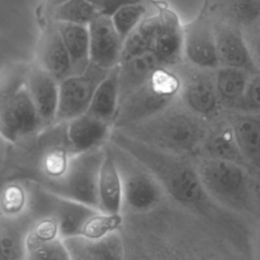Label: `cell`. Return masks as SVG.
<instances>
[{
    "instance_id": "obj_31",
    "label": "cell",
    "mask_w": 260,
    "mask_h": 260,
    "mask_svg": "<svg viewBox=\"0 0 260 260\" xmlns=\"http://www.w3.org/2000/svg\"><path fill=\"white\" fill-rule=\"evenodd\" d=\"M49 13L54 22L88 25L101 12L87 0H67Z\"/></svg>"
},
{
    "instance_id": "obj_32",
    "label": "cell",
    "mask_w": 260,
    "mask_h": 260,
    "mask_svg": "<svg viewBox=\"0 0 260 260\" xmlns=\"http://www.w3.org/2000/svg\"><path fill=\"white\" fill-rule=\"evenodd\" d=\"M123 225V214H110L99 210L91 215L81 229L78 237L89 240H100L119 232Z\"/></svg>"
},
{
    "instance_id": "obj_28",
    "label": "cell",
    "mask_w": 260,
    "mask_h": 260,
    "mask_svg": "<svg viewBox=\"0 0 260 260\" xmlns=\"http://www.w3.org/2000/svg\"><path fill=\"white\" fill-rule=\"evenodd\" d=\"M157 22L158 11L147 16L134 30L131 31V34L124 40L121 63L146 52H151Z\"/></svg>"
},
{
    "instance_id": "obj_18",
    "label": "cell",
    "mask_w": 260,
    "mask_h": 260,
    "mask_svg": "<svg viewBox=\"0 0 260 260\" xmlns=\"http://www.w3.org/2000/svg\"><path fill=\"white\" fill-rule=\"evenodd\" d=\"M63 242L71 260H124V243L120 231L100 240L72 237Z\"/></svg>"
},
{
    "instance_id": "obj_16",
    "label": "cell",
    "mask_w": 260,
    "mask_h": 260,
    "mask_svg": "<svg viewBox=\"0 0 260 260\" xmlns=\"http://www.w3.org/2000/svg\"><path fill=\"white\" fill-rule=\"evenodd\" d=\"M114 125L84 113L67 122V137L73 154L89 151L109 142Z\"/></svg>"
},
{
    "instance_id": "obj_36",
    "label": "cell",
    "mask_w": 260,
    "mask_h": 260,
    "mask_svg": "<svg viewBox=\"0 0 260 260\" xmlns=\"http://www.w3.org/2000/svg\"><path fill=\"white\" fill-rule=\"evenodd\" d=\"M148 1V0H99L98 8L101 13L106 15H112L117 9L127 4Z\"/></svg>"
},
{
    "instance_id": "obj_2",
    "label": "cell",
    "mask_w": 260,
    "mask_h": 260,
    "mask_svg": "<svg viewBox=\"0 0 260 260\" xmlns=\"http://www.w3.org/2000/svg\"><path fill=\"white\" fill-rule=\"evenodd\" d=\"M109 142L120 147L141 162L159 182L167 196L200 213L218 216L216 205L206 194L193 157L168 152L113 129Z\"/></svg>"
},
{
    "instance_id": "obj_34",
    "label": "cell",
    "mask_w": 260,
    "mask_h": 260,
    "mask_svg": "<svg viewBox=\"0 0 260 260\" xmlns=\"http://www.w3.org/2000/svg\"><path fill=\"white\" fill-rule=\"evenodd\" d=\"M241 108L249 110H260V73L250 76Z\"/></svg>"
},
{
    "instance_id": "obj_35",
    "label": "cell",
    "mask_w": 260,
    "mask_h": 260,
    "mask_svg": "<svg viewBox=\"0 0 260 260\" xmlns=\"http://www.w3.org/2000/svg\"><path fill=\"white\" fill-rule=\"evenodd\" d=\"M248 44L252 59L258 71L260 70V20L242 29Z\"/></svg>"
},
{
    "instance_id": "obj_1",
    "label": "cell",
    "mask_w": 260,
    "mask_h": 260,
    "mask_svg": "<svg viewBox=\"0 0 260 260\" xmlns=\"http://www.w3.org/2000/svg\"><path fill=\"white\" fill-rule=\"evenodd\" d=\"M122 214V237L151 260H220L217 216L200 213L169 197L148 212Z\"/></svg>"
},
{
    "instance_id": "obj_20",
    "label": "cell",
    "mask_w": 260,
    "mask_h": 260,
    "mask_svg": "<svg viewBox=\"0 0 260 260\" xmlns=\"http://www.w3.org/2000/svg\"><path fill=\"white\" fill-rule=\"evenodd\" d=\"M100 210L105 213L118 214L123 210V189L118 166L109 143L105 146L99 180Z\"/></svg>"
},
{
    "instance_id": "obj_6",
    "label": "cell",
    "mask_w": 260,
    "mask_h": 260,
    "mask_svg": "<svg viewBox=\"0 0 260 260\" xmlns=\"http://www.w3.org/2000/svg\"><path fill=\"white\" fill-rule=\"evenodd\" d=\"M105 146L72 155L62 178L39 185L54 195L100 210L99 180Z\"/></svg>"
},
{
    "instance_id": "obj_26",
    "label": "cell",
    "mask_w": 260,
    "mask_h": 260,
    "mask_svg": "<svg viewBox=\"0 0 260 260\" xmlns=\"http://www.w3.org/2000/svg\"><path fill=\"white\" fill-rule=\"evenodd\" d=\"M119 66L109 71L99 84L86 113L114 125L119 109Z\"/></svg>"
},
{
    "instance_id": "obj_25",
    "label": "cell",
    "mask_w": 260,
    "mask_h": 260,
    "mask_svg": "<svg viewBox=\"0 0 260 260\" xmlns=\"http://www.w3.org/2000/svg\"><path fill=\"white\" fill-rule=\"evenodd\" d=\"M250 73L232 67L220 66L214 70V82L220 106L241 108Z\"/></svg>"
},
{
    "instance_id": "obj_13",
    "label": "cell",
    "mask_w": 260,
    "mask_h": 260,
    "mask_svg": "<svg viewBox=\"0 0 260 260\" xmlns=\"http://www.w3.org/2000/svg\"><path fill=\"white\" fill-rule=\"evenodd\" d=\"M184 25L171 9L160 7L158 22L151 47L162 67L176 68L184 60Z\"/></svg>"
},
{
    "instance_id": "obj_27",
    "label": "cell",
    "mask_w": 260,
    "mask_h": 260,
    "mask_svg": "<svg viewBox=\"0 0 260 260\" xmlns=\"http://www.w3.org/2000/svg\"><path fill=\"white\" fill-rule=\"evenodd\" d=\"M231 127L246 162L260 158V119L252 116H236Z\"/></svg>"
},
{
    "instance_id": "obj_37",
    "label": "cell",
    "mask_w": 260,
    "mask_h": 260,
    "mask_svg": "<svg viewBox=\"0 0 260 260\" xmlns=\"http://www.w3.org/2000/svg\"><path fill=\"white\" fill-rule=\"evenodd\" d=\"M123 238V237H122ZM124 260H151L139 247L123 238Z\"/></svg>"
},
{
    "instance_id": "obj_9",
    "label": "cell",
    "mask_w": 260,
    "mask_h": 260,
    "mask_svg": "<svg viewBox=\"0 0 260 260\" xmlns=\"http://www.w3.org/2000/svg\"><path fill=\"white\" fill-rule=\"evenodd\" d=\"M181 88L180 102L193 114L209 121L220 107L214 82V71L183 62L176 68Z\"/></svg>"
},
{
    "instance_id": "obj_3",
    "label": "cell",
    "mask_w": 260,
    "mask_h": 260,
    "mask_svg": "<svg viewBox=\"0 0 260 260\" xmlns=\"http://www.w3.org/2000/svg\"><path fill=\"white\" fill-rule=\"evenodd\" d=\"M207 122L178 100L151 118L117 130L149 146L194 157L199 153L208 132Z\"/></svg>"
},
{
    "instance_id": "obj_15",
    "label": "cell",
    "mask_w": 260,
    "mask_h": 260,
    "mask_svg": "<svg viewBox=\"0 0 260 260\" xmlns=\"http://www.w3.org/2000/svg\"><path fill=\"white\" fill-rule=\"evenodd\" d=\"M213 26L220 66L242 69L250 74L257 73L242 29L216 19H213Z\"/></svg>"
},
{
    "instance_id": "obj_29",
    "label": "cell",
    "mask_w": 260,
    "mask_h": 260,
    "mask_svg": "<svg viewBox=\"0 0 260 260\" xmlns=\"http://www.w3.org/2000/svg\"><path fill=\"white\" fill-rule=\"evenodd\" d=\"M31 189L20 181H9L1 190V216L19 217L29 213Z\"/></svg>"
},
{
    "instance_id": "obj_23",
    "label": "cell",
    "mask_w": 260,
    "mask_h": 260,
    "mask_svg": "<svg viewBox=\"0 0 260 260\" xmlns=\"http://www.w3.org/2000/svg\"><path fill=\"white\" fill-rule=\"evenodd\" d=\"M69 54L73 75L83 73L90 65L88 25L55 22Z\"/></svg>"
},
{
    "instance_id": "obj_8",
    "label": "cell",
    "mask_w": 260,
    "mask_h": 260,
    "mask_svg": "<svg viewBox=\"0 0 260 260\" xmlns=\"http://www.w3.org/2000/svg\"><path fill=\"white\" fill-rule=\"evenodd\" d=\"M26 73L19 75L2 88L0 132L10 143H17L44 129L42 119L26 87Z\"/></svg>"
},
{
    "instance_id": "obj_14",
    "label": "cell",
    "mask_w": 260,
    "mask_h": 260,
    "mask_svg": "<svg viewBox=\"0 0 260 260\" xmlns=\"http://www.w3.org/2000/svg\"><path fill=\"white\" fill-rule=\"evenodd\" d=\"M26 87L45 128L56 124L60 82L38 63L28 67Z\"/></svg>"
},
{
    "instance_id": "obj_10",
    "label": "cell",
    "mask_w": 260,
    "mask_h": 260,
    "mask_svg": "<svg viewBox=\"0 0 260 260\" xmlns=\"http://www.w3.org/2000/svg\"><path fill=\"white\" fill-rule=\"evenodd\" d=\"M109 71L90 63L83 73L71 75L60 81L56 123H67L86 113L99 84Z\"/></svg>"
},
{
    "instance_id": "obj_11",
    "label": "cell",
    "mask_w": 260,
    "mask_h": 260,
    "mask_svg": "<svg viewBox=\"0 0 260 260\" xmlns=\"http://www.w3.org/2000/svg\"><path fill=\"white\" fill-rule=\"evenodd\" d=\"M183 28L185 62L212 71L220 67L213 19L206 8Z\"/></svg>"
},
{
    "instance_id": "obj_38",
    "label": "cell",
    "mask_w": 260,
    "mask_h": 260,
    "mask_svg": "<svg viewBox=\"0 0 260 260\" xmlns=\"http://www.w3.org/2000/svg\"><path fill=\"white\" fill-rule=\"evenodd\" d=\"M65 1H67V0H48V7H49V12L52 10V9H54L55 7H57L58 5H60V4H62L63 2H65Z\"/></svg>"
},
{
    "instance_id": "obj_7",
    "label": "cell",
    "mask_w": 260,
    "mask_h": 260,
    "mask_svg": "<svg viewBox=\"0 0 260 260\" xmlns=\"http://www.w3.org/2000/svg\"><path fill=\"white\" fill-rule=\"evenodd\" d=\"M118 166L123 189L122 213H144L168 198L156 178L136 158L108 142Z\"/></svg>"
},
{
    "instance_id": "obj_12",
    "label": "cell",
    "mask_w": 260,
    "mask_h": 260,
    "mask_svg": "<svg viewBox=\"0 0 260 260\" xmlns=\"http://www.w3.org/2000/svg\"><path fill=\"white\" fill-rule=\"evenodd\" d=\"M90 63L112 70L121 63L124 40L117 31L110 15L100 13L88 24Z\"/></svg>"
},
{
    "instance_id": "obj_21",
    "label": "cell",
    "mask_w": 260,
    "mask_h": 260,
    "mask_svg": "<svg viewBox=\"0 0 260 260\" xmlns=\"http://www.w3.org/2000/svg\"><path fill=\"white\" fill-rule=\"evenodd\" d=\"M32 224L30 213L19 217L1 216L0 245L2 260H25Z\"/></svg>"
},
{
    "instance_id": "obj_5",
    "label": "cell",
    "mask_w": 260,
    "mask_h": 260,
    "mask_svg": "<svg viewBox=\"0 0 260 260\" xmlns=\"http://www.w3.org/2000/svg\"><path fill=\"white\" fill-rule=\"evenodd\" d=\"M180 88V78L174 68H158L119 106L114 128L121 129L160 113L179 100Z\"/></svg>"
},
{
    "instance_id": "obj_33",
    "label": "cell",
    "mask_w": 260,
    "mask_h": 260,
    "mask_svg": "<svg viewBox=\"0 0 260 260\" xmlns=\"http://www.w3.org/2000/svg\"><path fill=\"white\" fill-rule=\"evenodd\" d=\"M25 260H71V258L62 239L42 242L28 238Z\"/></svg>"
},
{
    "instance_id": "obj_24",
    "label": "cell",
    "mask_w": 260,
    "mask_h": 260,
    "mask_svg": "<svg viewBox=\"0 0 260 260\" xmlns=\"http://www.w3.org/2000/svg\"><path fill=\"white\" fill-rule=\"evenodd\" d=\"M197 155L223 159L246 166V160L237 144L231 125L209 128Z\"/></svg>"
},
{
    "instance_id": "obj_17",
    "label": "cell",
    "mask_w": 260,
    "mask_h": 260,
    "mask_svg": "<svg viewBox=\"0 0 260 260\" xmlns=\"http://www.w3.org/2000/svg\"><path fill=\"white\" fill-rule=\"evenodd\" d=\"M38 60L37 63L59 82L73 75L69 54L56 23L52 20L41 37Z\"/></svg>"
},
{
    "instance_id": "obj_30",
    "label": "cell",
    "mask_w": 260,
    "mask_h": 260,
    "mask_svg": "<svg viewBox=\"0 0 260 260\" xmlns=\"http://www.w3.org/2000/svg\"><path fill=\"white\" fill-rule=\"evenodd\" d=\"M160 6H156L152 0L127 4L117 9L111 18L117 31L125 40L143 19L157 12Z\"/></svg>"
},
{
    "instance_id": "obj_22",
    "label": "cell",
    "mask_w": 260,
    "mask_h": 260,
    "mask_svg": "<svg viewBox=\"0 0 260 260\" xmlns=\"http://www.w3.org/2000/svg\"><path fill=\"white\" fill-rule=\"evenodd\" d=\"M207 7L213 19L241 29L260 20V0H208Z\"/></svg>"
},
{
    "instance_id": "obj_19",
    "label": "cell",
    "mask_w": 260,
    "mask_h": 260,
    "mask_svg": "<svg viewBox=\"0 0 260 260\" xmlns=\"http://www.w3.org/2000/svg\"><path fill=\"white\" fill-rule=\"evenodd\" d=\"M162 67L152 52L131 58L119 65V106L141 87L158 69Z\"/></svg>"
},
{
    "instance_id": "obj_4",
    "label": "cell",
    "mask_w": 260,
    "mask_h": 260,
    "mask_svg": "<svg viewBox=\"0 0 260 260\" xmlns=\"http://www.w3.org/2000/svg\"><path fill=\"white\" fill-rule=\"evenodd\" d=\"M193 159L206 194L216 205L233 212L250 208L251 193L244 166L203 155Z\"/></svg>"
}]
</instances>
